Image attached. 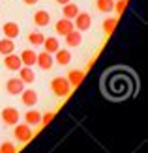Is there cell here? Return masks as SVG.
<instances>
[{
	"instance_id": "1",
	"label": "cell",
	"mask_w": 148,
	"mask_h": 153,
	"mask_svg": "<svg viewBox=\"0 0 148 153\" xmlns=\"http://www.w3.org/2000/svg\"><path fill=\"white\" fill-rule=\"evenodd\" d=\"M51 90H53V94L58 95V97H68L71 94V84H69L68 79H64V76H54L51 80Z\"/></svg>"
},
{
	"instance_id": "2",
	"label": "cell",
	"mask_w": 148,
	"mask_h": 153,
	"mask_svg": "<svg viewBox=\"0 0 148 153\" xmlns=\"http://www.w3.org/2000/svg\"><path fill=\"white\" fill-rule=\"evenodd\" d=\"M13 134H15V138H17L19 142H28L30 138H32V129H30V125L26 123H15L13 125Z\"/></svg>"
},
{
	"instance_id": "3",
	"label": "cell",
	"mask_w": 148,
	"mask_h": 153,
	"mask_svg": "<svg viewBox=\"0 0 148 153\" xmlns=\"http://www.w3.org/2000/svg\"><path fill=\"white\" fill-rule=\"evenodd\" d=\"M0 120L4 121V125H15V123H19V110L13 108V106H6V108L0 112Z\"/></svg>"
},
{
	"instance_id": "4",
	"label": "cell",
	"mask_w": 148,
	"mask_h": 153,
	"mask_svg": "<svg viewBox=\"0 0 148 153\" xmlns=\"http://www.w3.org/2000/svg\"><path fill=\"white\" fill-rule=\"evenodd\" d=\"M73 26L79 30V32H84V30H90L92 26V17L90 13H84V11H79L77 17L73 19Z\"/></svg>"
},
{
	"instance_id": "5",
	"label": "cell",
	"mask_w": 148,
	"mask_h": 153,
	"mask_svg": "<svg viewBox=\"0 0 148 153\" xmlns=\"http://www.w3.org/2000/svg\"><path fill=\"white\" fill-rule=\"evenodd\" d=\"M6 90H8L10 95H19L21 91L25 90V82H23L19 76H17V79H10L6 82Z\"/></svg>"
},
{
	"instance_id": "6",
	"label": "cell",
	"mask_w": 148,
	"mask_h": 153,
	"mask_svg": "<svg viewBox=\"0 0 148 153\" xmlns=\"http://www.w3.org/2000/svg\"><path fill=\"white\" fill-rule=\"evenodd\" d=\"M54 30H56L58 36H68L71 30H75L73 21H69V19H60V21H56V25H54Z\"/></svg>"
},
{
	"instance_id": "7",
	"label": "cell",
	"mask_w": 148,
	"mask_h": 153,
	"mask_svg": "<svg viewBox=\"0 0 148 153\" xmlns=\"http://www.w3.org/2000/svg\"><path fill=\"white\" fill-rule=\"evenodd\" d=\"M4 67L6 69H10V71H19L21 67H23V62H21V58L17 56V54H8L6 58H4Z\"/></svg>"
},
{
	"instance_id": "8",
	"label": "cell",
	"mask_w": 148,
	"mask_h": 153,
	"mask_svg": "<svg viewBox=\"0 0 148 153\" xmlns=\"http://www.w3.org/2000/svg\"><path fill=\"white\" fill-rule=\"evenodd\" d=\"M2 32H4V37H10V39H15V37L19 36L21 32V28L17 22H4V26H2Z\"/></svg>"
},
{
	"instance_id": "9",
	"label": "cell",
	"mask_w": 148,
	"mask_h": 153,
	"mask_svg": "<svg viewBox=\"0 0 148 153\" xmlns=\"http://www.w3.org/2000/svg\"><path fill=\"white\" fill-rule=\"evenodd\" d=\"M36 64L41 67V69H51L53 67V64H54V58H53V54H49V52H41V54H38V58H36Z\"/></svg>"
},
{
	"instance_id": "10",
	"label": "cell",
	"mask_w": 148,
	"mask_h": 153,
	"mask_svg": "<svg viewBox=\"0 0 148 153\" xmlns=\"http://www.w3.org/2000/svg\"><path fill=\"white\" fill-rule=\"evenodd\" d=\"M21 101H23V105H26V106H34L38 103V94L34 90H23L21 91Z\"/></svg>"
},
{
	"instance_id": "11",
	"label": "cell",
	"mask_w": 148,
	"mask_h": 153,
	"mask_svg": "<svg viewBox=\"0 0 148 153\" xmlns=\"http://www.w3.org/2000/svg\"><path fill=\"white\" fill-rule=\"evenodd\" d=\"M49 22H51V15H49L47 11L40 10V11L34 13V25H36V26L43 28V26H49Z\"/></svg>"
},
{
	"instance_id": "12",
	"label": "cell",
	"mask_w": 148,
	"mask_h": 153,
	"mask_svg": "<svg viewBox=\"0 0 148 153\" xmlns=\"http://www.w3.org/2000/svg\"><path fill=\"white\" fill-rule=\"evenodd\" d=\"M19 79L25 82V84H32V82L36 80V73L32 71V67L23 65L21 69H19Z\"/></svg>"
},
{
	"instance_id": "13",
	"label": "cell",
	"mask_w": 148,
	"mask_h": 153,
	"mask_svg": "<svg viewBox=\"0 0 148 153\" xmlns=\"http://www.w3.org/2000/svg\"><path fill=\"white\" fill-rule=\"evenodd\" d=\"M54 62L60 64V65H68L69 62H71V52H69L68 49H58L56 52H54Z\"/></svg>"
},
{
	"instance_id": "14",
	"label": "cell",
	"mask_w": 148,
	"mask_h": 153,
	"mask_svg": "<svg viewBox=\"0 0 148 153\" xmlns=\"http://www.w3.org/2000/svg\"><path fill=\"white\" fill-rule=\"evenodd\" d=\"M21 62H23V65H28V67H32L34 64H36V58H38V54L32 51V49H25L21 52Z\"/></svg>"
},
{
	"instance_id": "15",
	"label": "cell",
	"mask_w": 148,
	"mask_h": 153,
	"mask_svg": "<svg viewBox=\"0 0 148 153\" xmlns=\"http://www.w3.org/2000/svg\"><path fill=\"white\" fill-rule=\"evenodd\" d=\"M25 121H26V125L36 127V125L41 123V114L38 112V110H32V108H30V110L25 114Z\"/></svg>"
},
{
	"instance_id": "16",
	"label": "cell",
	"mask_w": 148,
	"mask_h": 153,
	"mask_svg": "<svg viewBox=\"0 0 148 153\" xmlns=\"http://www.w3.org/2000/svg\"><path fill=\"white\" fill-rule=\"evenodd\" d=\"M66 37V43L69 45V47H79V45L83 43V36H81V32L79 30H71L68 36H64Z\"/></svg>"
},
{
	"instance_id": "17",
	"label": "cell",
	"mask_w": 148,
	"mask_h": 153,
	"mask_svg": "<svg viewBox=\"0 0 148 153\" xmlns=\"http://www.w3.org/2000/svg\"><path fill=\"white\" fill-rule=\"evenodd\" d=\"M13 51H15V43H13V39H10V37H4V39H0V54H2V56L11 54Z\"/></svg>"
},
{
	"instance_id": "18",
	"label": "cell",
	"mask_w": 148,
	"mask_h": 153,
	"mask_svg": "<svg viewBox=\"0 0 148 153\" xmlns=\"http://www.w3.org/2000/svg\"><path fill=\"white\" fill-rule=\"evenodd\" d=\"M41 45L45 47V52H49V54H54V52L60 49V43H58L56 37H45Z\"/></svg>"
},
{
	"instance_id": "19",
	"label": "cell",
	"mask_w": 148,
	"mask_h": 153,
	"mask_svg": "<svg viewBox=\"0 0 148 153\" xmlns=\"http://www.w3.org/2000/svg\"><path fill=\"white\" fill-rule=\"evenodd\" d=\"M83 80H84V71H81V69L69 71V75H68V82L71 84V86H79Z\"/></svg>"
},
{
	"instance_id": "20",
	"label": "cell",
	"mask_w": 148,
	"mask_h": 153,
	"mask_svg": "<svg viewBox=\"0 0 148 153\" xmlns=\"http://www.w3.org/2000/svg\"><path fill=\"white\" fill-rule=\"evenodd\" d=\"M62 13H64V19L73 21V19L77 17V13H79V7H77V4L68 2V4H64V10H62Z\"/></svg>"
},
{
	"instance_id": "21",
	"label": "cell",
	"mask_w": 148,
	"mask_h": 153,
	"mask_svg": "<svg viewBox=\"0 0 148 153\" xmlns=\"http://www.w3.org/2000/svg\"><path fill=\"white\" fill-rule=\"evenodd\" d=\"M96 7L101 13H111L114 10V0H96Z\"/></svg>"
},
{
	"instance_id": "22",
	"label": "cell",
	"mask_w": 148,
	"mask_h": 153,
	"mask_svg": "<svg viewBox=\"0 0 148 153\" xmlns=\"http://www.w3.org/2000/svg\"><path fill=\"white\" fill-rule=\"evenodd\" d=\"M116 25H118V19H116V17H109V19H105V21H103V32H105L107 36H111V34L114 32Z\"/></svg>"
},
{
	"instance_id": "23",
	"label": "cell",
	"mask_w": 148,
	"mask_h": 153,
	"mask_svg": "<svg viewBox=\"0 0 148 153\" xmlns=\"http://www.w3.org/2000/svg\"><path fill=\"white\" fill-rule=\"evenodd\" d=\"M43 39H45V36L41 32H30L28 34V43H32L34 47H36V45H41Z\"/></svg>"
},
{
	"instance_id": "24",
	"label": "cell",
	"mask_w": 148,
	"mask_h": 153,
	"mask_svg": "<svg viewBox=\"0 0 148 153\" xmlns=\"http://www.w3.org/2000/svg\"><path fill=\"white\" fill-rule=\"evenodd\" d=\"M0 153H17V148L11 142H2L0 144Z\"/></svg>"
},
{
	"instance_id": "25",
	"label": "cell",
	"mask_w": 148,
	"mask_h": 153,
	"mask_svg": "<svg viewBox=\"0 0 148 153\" xmlns=\"http://www.w3.org/2000/svg\"><path fill=\"white\" fill-rule=\"evenodd\" d=\"M126 7H128V0H118V2L114 4V11L118 15H122L124 11H126Z\"/></svg>"
},
{
	"instance_id": "26",
	"label": "cell",
	"mask_w": 148,
	"mask_h": 153,
	"mask_svg": "<svg viewBox=\"0 0 148 153\" xmlns=\"http://www.w3.org/2000/svg\"><path fill=\"white\" fill-rule=\"evenodd\" d=\"M54 118V112H45L41 116V123H49V121Z\"/></svg>"
},
{
	"instance_id": "27",
	"label": "cell",
	"mask_w": 148,
	"mask_h": 153,
	"mask_svg": "<svg viewBox=\"0 0 148 153\" xmlns=\"http://www.w3.org/2000/svg\"><path fill=\"white\" fill-rule=\"evenodd\" d=\"M23 2H25L26 6H34V4H38V2H40V0H23Z\"/></svg>"
},
{
	"instance_id": "28",
	"label": "cell",
	"mask_w": 148,
	"mask_h": 153,
	"mask_svg": "<svg viewBox=\"0 0 148 153\" xmlns=\"http://www.w3.org/2000/svg\"><path fill=\"white\" fill-rule=\"evenodd\" d=\"M56 2H58L60 6H64V4H68V2H71V0H56Z\"/></svg>"
}]
</instances>
